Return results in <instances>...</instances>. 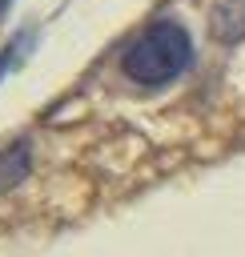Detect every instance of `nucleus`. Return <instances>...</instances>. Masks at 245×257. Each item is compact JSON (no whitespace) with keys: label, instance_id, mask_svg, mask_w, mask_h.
Wrapping results in <instances>:
<instances>
[{"label":"nucleus","instance_id":"7ed1b4c3","mask_svg":"<svg viewBox=\"0 0 245 257\" xmlns=\"http://www.w3.org/2000/svg\"><path fill=\"white\" fill-rule=\"evenodd\" d=\"M213 36L217 40H241L245 36V4L233 0V4H221L213 12Z\"/></svg>","mask_w":245,"mask_h":257},{"label":"nucleus","instance_id":"f257e3e1","mask_svg":"<svg viewBox=\"0 0 245 257\" xmlns=\"http://www.w3.org/2000/svg\"><path fill=\"white\" fill-rule=\"evenodd\" d=\"M189 64H193V36L177 20H153L120 52V72L141 88H165L177 76H185Z\"/></svg>","mask_w":245,"mask_h":257},{"label":"nucleus","instance_id":"f03ea898","mask_svg":"<svg viewBox=\"0 0 245 257\" xmlns=\"http://www.w3.org/2000/svg\"><path fill=\"white\" fill-rule=\"evenodd\" d=\"M28 161H32L28 141H16V145L0 149V193H4V189H12V185L28 173Z\"/></svg>","mask_w":245,"mask_h":257}]
</instances>
